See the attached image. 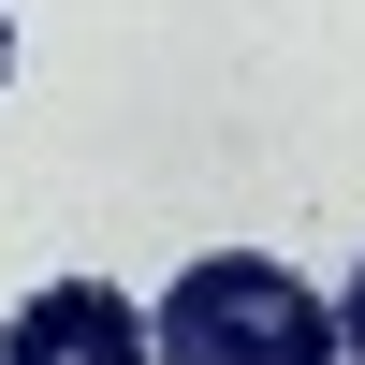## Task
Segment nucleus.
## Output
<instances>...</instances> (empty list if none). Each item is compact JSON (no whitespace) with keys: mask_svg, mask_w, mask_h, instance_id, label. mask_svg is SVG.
I'll list each match as a JSON object with an SVG mask.
<instances>
[{"mask_svg":"<svg viewBox=\"0 0 365 365\" xmlns=\"http://www.w3.org/2000/svg\"><path fill=\"white\" fill-rule=\"evenodd\" d=\"M146 365H336V307H322L292 263L205 249L190 278L146 307Z\"/></svg>","mask_w":365,"mask_h":365,"instance_id":"obj_1","label":"nucleus"},{"mask_svg":"<svg viewBox=\"0 0 365 365\" xmlns=\"http://www.w3.org/2000/svg\"><path fill=\"white\" fill-rule=\"evenodd\" d=\"M0 365H146V307L117 278H44L0 322Z\"/></svg>","mask_w":365,"mask_h":365,"instance_id":"obj_2","label":"nucleus"},{"mask_svg":"<svg viewBox=\"0 0 365 365\" xmlns=\"http://www.w3.org/2000/svg\"><path fill=\"white\" fill-rule=\"evenodd\" d=\"M336 351L365 365V263H351V307H336Z\"/></svg>","mask_w":365,"mask_h":365,"instance_id":"obj_3","label":"nucleus"},{"mask_svg":"<svg viewBox=\"0 0 365 365\" xmlns=\"http://www.w3.org/2000/svg\"><path fill=\"white\" fill-rule=\"evenodd\" d=\"M0 73H15V15H0Z\"/></svg>","mask_w":365,"mask_h":365,"instance_id":"obj_4","label":"nucleus"}]
</instances>
